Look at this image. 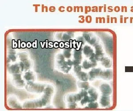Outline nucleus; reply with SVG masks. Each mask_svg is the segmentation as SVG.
<instances>
[{"mask_svg":"<svg viewBox=\"0 0 133 111\" xmlns=\"http://www.w3.org/2000/svg\"><path fill=\"white\" fill-rule=\"evenodd\" d=\"M43 103L42 101H38L36 102H26L24 105V107L28 108H32L37 107H41L42 106Z\"/></svg>","mask_w":133,"mask_h":111,"instance_id":"nucleus-8","label":"nucleus"},{"mask_svg":"<svg viewBox=\"0 0 133 111\" xmlns=\"http://www.w3.org/2000/svg\"><path fill=\"white\" fill-rule=\"evenodd\" d=\"M83 53L87 57H90L93 53V50L88 46H85L83 48Z\"/></svg>","mask_w":133,"mask_h":111,"instance_id":"nucleus-11","label":"nucleus"},{"mask_svg":"<svg viewBox=\"0 0 133 111\" xmlns=\"http://www.w3.org/2000/svg\"><path fill=\"white\" fill-rule=\"evenodd\" d=\"M84 37L85 39L88 41V43H89L90 41L91 40V39L92 38L90 36V35L88 33H84Z\"/></svg>","mask_w":133,"mask_h":111,"instance_id":"nucleus-24","label":"nucleus"},{"mask_svg":"<svg viewBox=\"0 0 133 111\" xmlns=\"http://www.w3.org/2000/svg\"><path fill=\"white\" fill-rule=\"evenodd\" d=\"M77 85L79 88L87 90L90 88L89 84L87 81H78L77 83Z\"/></svg>","mask_w":133,"mask_h":111,"instance_id":"nucleus-13","label":"nucleus"},{"mask_svg":"<svg viewBox=\"0 0 133 111\" xmlns=\"http://www.w3.org/2000/svg\"><path fill=\"white\" fill-rule=\"evenodd\" d=\"M34 75L32 72L30 71L26 72L24 76V78L28 82L32 81L34 80Z\"/></svg>","mask_w":133,"mask_h":111,"instance_id":"nucleus-15","label":"nucleus"},{"mask_svg":"<svg viewBox=\"0 0 133 111\" xmlns=\"http://www.w3.org/2000/svg\"><path fill=\"white\" fill-rule=\"evenodd\" d=\"M88 108H98V105L97 102H90L88 105Z\"/></svg>","mask_w":133,"mask_h":111,"instance_id":"nucleus-18","label":"nucleus"},{"mask_svg":"<svg viewBox=\"0 0 133 111\" xmlns=\"http://www.w3.org/2000/svg\"><path fill=\"white\" fill-rule=\"evenodd\" d=\"M95 53H103V50L101 45H97L95 46Z\"/></svg>","mask_w":133,"mask_h":111,"instance_id":"nucleus-20","label":"nucleus"},{"mask_svg":"<svg viewBox=\"0 0 133 111\" xmlns=\"http://www.w3.org/2000/svg\"><path fill=\"white\" fill-rule=\"evenodd\" d=\"M102 70L100 68H93L89 72L88 74V79L90 81H92L98 77H100L101 75Z\"/></svg>","mask_w":133,"mask_h":111,"instance_id":"nucleus-2","label":"nucleus"},{"mask_svg":"<svg viewBox=\"0 0 133 111\" xmlns=\"http://www.w3.org/2000/svg\"><path fill=\"white\" fill-rule=\"evenodd\" d=\"M80 63H81L80 61L76 60V59H74L72 61L73 65L74 66L79 65Z\"/></svg>","mask_w":133,"mask_h":111,"instance_id":"nucleus-26","label":"nucleus"},{"mask_svg":"<svg viewBox=\"0 0 133 111\" xmlns=\"http://www.w3.org/2000/svg\"><path fill=\"white\" fill-rule=\"evenodd\" d=\"M79 93L81 95V96H82L83 98V97H84V96H88V92L87 91V90L83 89H81V90L80 91Z\"/></svg>","mask_w":133,"mask_h":111,"instance_id":"nucleus-22","label":"nucleus"},{"mask_svg":"<svg viewBox=\"0 0 133 111\" xmlns=\"http://www.w3.org/2000/svg\"><path fill=\"white\" fill-rule=\"evenodd\" d=\"M76 75L79 79L82 81H87L88 79V74L85 72H82L81 71L76 74Z\"/></svg>","mask_w":133,"mask_h":111,"instance_id":"nucleus-10","label":"nucleus"},{"mask_svg":"<svg viewBox=\"0 0 133 111\" xmlns=\"http://www.w3.org/2000/svg\"><path fill=\"white\" fill-rule=\"evenodd\" d=\"M71 56V51L69 50L65 49L64 51V56L66 58H69Z\"/></svg>","mask_w":133,"mask_h":111,"instance_id":"nucleus-21","label":"nucleus"},{"mask_svg":"<svg viewBox=\"0 0 133 111\" xmlns=\"http://www.w3.org/2000/svg\"><path fill=\"white\" fill-rule=\"evenodd\" d=\"M74 71L76 73V74L78 73L79 72L81 71V66H80V65H78V66H74Z\"/></svg>","mask_w":133,"mask_h":111,"instance_id":"nucleus-23","label":"nucleus"},{"mask_svg":"<svg viewBox=\"0 0 133 111\" xmlns=\"http://www.w3.org/2000/svg\"><path fill=\"white\" fill-rule=\"evenodd\" d=\"M95 58L97 61H102L104 58V54L103 53H95Z\"/></svg>","mask_w":133,"mask_h":111,"instance_id":"nucleus-17","label":"nucleus"},{"mask_svg":"<svg viewBox=\"0 0 133 111\" xmlns=\"http://www.w3.org/2000/svg\"><path fill=\"white\" fill-rule=\"evenodd\" d=\"M14 80L16 85L18 87H23L24 85V82L21 78V75L19 74H14Z\"/></svg>","mask_w":133,"mask_h":111,"instance_id":"nucleus-5","label":"nucleus"},{"mask_svg":"<svg viewBox=\"0 0 133 111\" xmlns=\"http://www.w3.org/2000/svg\"><path fill=\"white\" fill-rule=\"evenodd\" d=\"M100 77L104 80H108L111 79L113 77V71L111 70H107L106 71H103Z\"/></svg>","mask_w":133,"mask_h":111,"instance_id":"nucleus-7","label":"nucleus"},{"mask_svg":"<svg viewBox=\"0 0 133 111\" xmlns=\"http://www.w3.org/2000/svg\"><path fill=\"white\" fill-rule=\"evenodd\" d=\"M68 106L70 108H76L77 106V105L75 102H69Z\"/></svg>","mask_w":133,"mask_h":111,"instance_id":"nucleus-25","label":"nucleus"},{"mask_svg":"<svg viewBox=\"0 0 133 111\" xmlns=\"http://www.w3.org/2000/svg\"><path fill=\"white\" fill-rule=\"evenodd\" d=\"M88 93L90 95L89 103L90 102L95 101L97 100L98 97V94L97 93L95 89L91 87L88 89Z\"/></svg>","mask_w":133,"mask_h":111,"instance_id":"nucleus-4","label":"nucleus"},{"mask_svg":"<svg viewBox=\"0 0 133 111\" xmlns=\"http://www.w3.org/2000/svg\"><path fill=\"white\" fill-rule=\"evenodd\" d=\"M97 64L96 63H93L91 62H88L87 60H85L83 62V67L85 69H89L90 68L95 67V66H96Z\"/></svg>","mask_w":133,"mask_h":111,"instance_id":"nucleus-12","label":"nucleus"},{"mask_svg":"<svg viewBox=\"0 0 133 111\" xmlns=\"http://www.w3.org/2000/svg\"><path fill=\"white\" fill-rule=\"evenodd\" d=\"M74 57L75 59L81 61L82 59V52L81 51L76 50L74 52Z\"/></svg>","mask_w":133,"mask_h":111,"instance_id":"nucleus-16","label":"nucleus"},{"mask_svg":"<svg viewBox=\"0 0 133 111\" xmlns=\"http://www.w3.org/2000/svg\"><path fill=\"white\" fill-rule=\"evenodd\" d=\"M80 103L82 105H85L87 103H89V96H88H88L83 97V98L81 99Z\"/></svg>","mask_w":133,"mask_h":111,"instance_id":"nucleus-19","label":"nucleus"},{"mask_svg":"<svg viewBox=\"0 0 133 111\" xmlns=\"http://www.w3.org/2000/svg\"><path fill=\"white\" fill-rule=\"evenodd\" d=\"M9 59H11L12 61H15L16 59V57L14 54H11L9 56Z\"/></svg>","mask_w":133,"mask_h":111,"instance_id":"nucleus-28","label":"nucleus"},{"mask_svg":"<svg viewBox=\"0 0 133 111\" xmlns=\"http://www.w3.org/2000/svg\"><path fill=\"white\" fill-rule=\"evenodd\" d=\"M102 64L106 68L110 67L112 65V63L110 59L108 58H104L102 61Z\"/></svg>","mask_w":133,"mask_h":111,"instance_id":"nucleus-14","label":"nucleus"},{"mask_svg":"<svg viewBox=\"0 0 133 111\" xmlns=\"http://www.w3.org/2000/svg\"><path fill=\"white\" fill-rule=\"evenodd\" d=\"M81 95L79 93L77 94L71 95L68 98V102H75L76 101H81L82 99Z\"/></svg>","mask_w":133,"mask_h":111,"instance_id":"nucleus-9","label":"nucleus"},{"mask_svg":"<svg viewBox=\"0 0 133 111\" xmlns=\"http://www.w3.org/2000/svg\"><path fill=\"white\" fill-rule=\"evenodd\" d=\"M70 37H71V36L69 34L65 33L64 34L63 38V39H64V40H68V39H69Z\"/></svg>","mask_w":133,"mask_h":111,"instance_id":"nucleus-27","label":"nucleus"},{"mask_svg":"<svg viewBox=\"0 0 133 111\" xmlns=\"http://www.w3.org/2000/svg\"><path fill=\"white\" fill-rule=\"evenodd\" d=\"M24 69V65L22 62H21L19 63H16L12 65L9 68V71L11 74H19Z\"/></svg>","mask_w":133,"mask_h":111,"instance_id":"nucleus-1","label":"nucleus"},{"mask_svg":"<svg viewBox=\"0 0 133 111\" xmlns=\"http://www.w3.org/2000/svg\"><path fill=\"white\" fill-rule=\"evenodd\" d=\"M100 103L102 106L104 107H108L110 104V98L109 96L103 95L100 98Z\"/></svg>","mask_w":133,"mask_h":111,"instance_id":"nucleus-6","label":"nucleus"},{"mask_svg":"<svg viewBox=\"0 0 133 111\" xmlns=\"http://www.w3.org/2000/svg\"><path fill=\"white\" fill-rule=\"evenodd\" d=\"M100 90L102 95L109 96L112 93V89L108 84H103L100 86Z\"/></svg>","mask_w":133,"mask_h":111,"instance_id":"nucleus-3","label":"nucleus"}]
</instances>
